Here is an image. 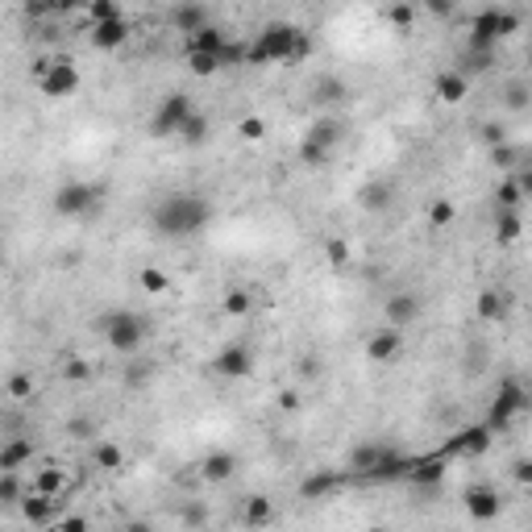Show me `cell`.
<instances>
[{"label": "cell", "mask_w": 532, "mask_h": 532, "mask_svg": "<svg viewBox=\"0 0 532 532\" xmlns=\"http://www.w3.org/2000/svg\"><path fill=\"white\" fill-rule=\"evenodd\" d=\"M212 220V200L200 196V191H171L158 204L150 208V225L158 237L166 242H183V237H196Z\"/></svg>", "instance_id": "1"}, {"label": "cell", "mask_w": 532, "mask_h": 532, "mask_svg": "<svg viewBox=\"0 0 532 532\" xmlns=\"http://www.w3.org/2000/svg\"><path fill=\"white\" fill-rule=\"evenodd\" d=\"M524 26V13L520 9H478L466 26V50L470 55H495L499 42L507 34H516Z\"/></svg>", "instance_id": "2"}, {"label": "cell", "mask_w": 532, "mask_h": 532, "mask_svg": "<svg viewBox=\"0 0 532 532\" xmlns=\"http://www.w3.org/2000/svg\"><path fill=\"white\" fill-rule=\"evenodd\" d=\"M304 29L291 21H266L246 46V67H266V63H291V50Z\"/></svg>", "instance_id": "3"}, {"label": "cell", "mask_w": 532, "mask_h": 532, "mask_svg": "<svg viewBox=\"0 0 532 532\" xmlns=\"http://www.w3.org/2000/svg\"><path fill=\"white\" fill-rule=\"evenodd\" d=\"M34 88H38L46 100H71V96L80 92V67L71 63L67 55H42L34 58Z\"/></svg>", "instance_id": "4"}, {"label": "cell", "mask_w": 532, "mask_h": 532, "mask_svg": "<svg viewBox=\"0 0 532 532\" xmlns=\"http://www.w3.org/2000/svg\"><path fill=\"white\" fill-rule=\"evenodd\" d=\"M96 328L104 333L112 354L134 358L142 345H146V316H137L134 308H117V312H104L96 320Z\"/></svg>", "instance_id": "5"}, {"label": "cell", "mask_w": 532, "mask_h": 532, "mask_svg": "<svg viewBox=\"0 0 532 532\" xmlns=\"http://www.w3.org/2000/svg\"><path fill=\"white\" fill-rule=\"evenodd\" d=\"M58 217L67 220H80V217H92L104 208V188H96L88 179H67V183H58L55 188V200H50Z\"/></svg>", "instance_id": "6"}, {"label": "cell", "mask_w": 532, "mask_h": 532, "mask_svg": "<svg viewBox=\"0 0 532 532\" xmlns=\"http://www.w3.org/2000/svg\"><path fill=\"white\" fill-rule=\"evenodd\" d=\"M528 408V387L520 379H499V391H495V404H491V412H487V428L491 433H504L507 424L516 420V412H524Z\"/></svg>", "instance_id": "7"}, {"label": "cell", "mask_w": 532, "mask_h": 532, "mask_svg": "<svg viewBox=\"0 0 532 532\" xmlns=\"http://www.w3.org/2000/svg\"><path fill=\"white\" fill-rule=\"evenodd\" d=\"M191 112H196V104H191L188 92L163 96L150 112V137H179V129H183V121H188Z\"/></svg>", "instance_id": "8"}, {"label": "cell", "mask_w": 532, "mask_h": 532, "mask_svg": "<svg viewBox=\"0 0 532 532\" xmlns=\"http://www.w3.org/2000/svg\"><path fill=\"white\" fill-rule=\"evenodd\" d=\"M491 441H495V433L487 424H470V428L453 433V437L441 445L437 458H482V453L491 450Z\"/></svg>", "instance_id": "9"}, {"label": "cell", "mask_w": 532, "mask_h": 532, "mask_svg": "<svg viewBox=\"0 0 532 532\" xmlns=\"http://www.w3.org/2000/svg\"><path fill=\"white\" fill-rule=\"evenodd\" d=\"M462 507L470 520L491 524V520H499V512H504V499H499V491H495L491 482H474V487L462 491Z\"/></svg>", "instance_id": "10"}, {"label": "cell", "mask_w": 532, "mask_h": 532, "mask_svg": "<svg viewBox=\"0 0 532 532\" xmlns=\"http://www.w3.org/2000/svg\"><path fill=\"white\" fill-rule=\"evenodd\" d=\"M404 354V333L391 325L374 328V333H366V358L374 362V366H387V362H396V358Z\"/></svg>", "instance_id": "11"}, {"label": "cell", "mask_w": 532, "mask_h": 532, "mask_svg": "<svg viewBox=\"0 0 532 532\" xmlns=\"http://www.w3.org/2000/svg\"><path fill=\"white\" fill-rule=\"evenodd\" d=\"M396 196H399L396 179H387V175H382V179H366V183L358 188V208L379 217V212H387V208L396 204Z\"/></svg>", "instance_id": "12"}, {"label": "cell", "mask_w": 532, "mask_h": 532, "mask_svg": "<svg viewBox=\"0 0 532 532\" xmlns=\"http://www.w3.org/2000/svg\"><path fill=\"white\" fill-rule=\"evenodd\" d=\"M250 370H254V354H250V345H242V342H229L212 358V374H220V379H246Z\"/></svg>", "instance_id": "13"}, {"label": "cell", "mask_w": 532, "mask_h": 532, "mask_svg": "<svg viewBox=\"0 0 532 532\" xmlns=\"http://www.w3.org/2000/svg\"><path fill=\"white\" fill-rule=\"evenodd\" d=\"M26 491L46 495V499H67L71 478H67V470H63V466H42V470L34 474V482H29Z\"/></svg>", "instance_id": "14"}, {"label": "cell", "mask_w": 532, "mask_h": 532, "mask_svg": "<svg viewBox=\"0 0 532 532\" xmlns=\"http://www.w3.org/2000/svg\"><path fill=\"white\" fill-rule=\"evenodd\" d=\"M237 466H242V458L233 450H212L200 458V478H204V482H229V478L237 474Z\"/></svg>", "instance_id": "15"}, {"label": "cell", "mask_w": 532, "mask_h": 532, "mask_svg": "<svg viewBox=\"0 0 532 532\" xmlns=\"http://www.w3.org/2000/svg\"><path fill=\"white\" fill-rule=\"evenodd\" d=\"M129 21L121 17H112V21H100V26H92V34H88V42H92L96 50H121L125 42H129Z\"/></svg>", "instance_id": "16"}, {"label": "cell", "mask_w": 532, "mask_h": 532, "mask_svg": "<svg viewBox=\"0 0 532 532\" xmlns=\"http://www.w3.org/2000/svg\"><path fill=\"white\" fill-rule=\"evenodd\" d=\"M166 21H171L179 34H188V38L200 34L204 26H212V17H208V9L200 0H196V4H171V9H166Z\"/></svg>", "instance_id": "17"}, {"label": "cell", "mask_w": 532, "mask_h": 532, "mask_svg": "<svg viewBox=\"0 0 532 532\" xmlns=\"http://www.w3.org/2000/svg\"><path fill=\"white\" fill-rule=\"evenodd\" d=\"M474 312H478V320L499 325V320H507V316H512V296H507V291H499V287H487V291H478Z\"/></svg>", "instance_id": "18"}, {"label": "cell", "mask_w": 532, "mask_h": 532, "mask_svg": "<svg viewBox=\"0 0 532 532\" xmlns=\"http://www.w3.org/2000/svg\"><path fill=\"white\" fill-rule=\"evenodd\" d=\"M345 487V474L342 470H312V474L300 482V499H328Z\"/></svg>", "instance_id": "19"}, {"label": "cell", "mask_w": 532, "mask_h": 532, "mask_svg": "<svg viewBox=\"0 0 532 532\" xmlns=\"http://www.w3.org/2000/svg\"><path fill=\"white\" fill-rule=\"evenodd\" d=\"M412 462H416L412 453L391 450V445H387V450H382V458H379V466H374L366 478H374V482H396V478H408Z\"/></svg>", "instance_id": "20"}, {"label": "cell", "mask_w": 532, "mask_h": 532, "mask_svg": "<svg viewBox=\"0 0 532 532\" xmlns=\"http://www.w3.org/2000/svg\"><path fill=\"white\" fill-rule=\"evenodd\" d=\"M382 316H387V325H391V328H399V333H404V328H408L412 320L420 316V296H412V291H399V296H391V300H387Z\"/></svg>", "instance_id": "21"}, {"label": "cell", "mask_w": 532, "mask_h": 532, "mask_svg": "<svg viewBox=\"0 0 532 532\" xmlns=\"http://www.w3.org/2000/svg\"><path fill=\"white\" fill-rule=\"evenodd\" d=\"M433 96H437L441 104H462L466 96H470V80H466L458 67L441 71L437 80H433Z\"/></svg>", "instance_id": "22"}, {"label": "cell", "mask_w": 532, "mask_h": 532, "mask_svg": "<svg viewBox=\"0 0 532 532\" xmlns=\"http://www.w3.org/2000/svg\"><path fill=\"white\" fill-rule=\"evenodd\" d=\"M34 453H38V445H34L29 437L4 441V445H0V474H17L21 466L34 462Z\"/></svg>", "instance_id": "23"}, {"label": "cell", "mask_w": 532, "mask_h": 532, "mask_svg": "<svg viewBox=\"0 0 532 532\" xmlns=\"http://www.w3.org/2000/svg\"><path fill=\"white\" fill-rule=\"evenodd\" d=\"M445 458H437V453H428V458H416L412 462V470H408V482L412 487H437L441 478H445Z\"/></svg>", "instance_id": "24"}, {"label": "cell", "mask_w": 532, "mask_h": 532, "mask_svg": "<svg viewBox=\"0 0 532 532\" xmlns=\"http://www.w3.org/2000/svg\"><path fill=\"white\" fill-rule=\"evenodd\" d=\"M58 504H63V499H46V495L26 491V499L17 504V512H21L26 524H50V516L58 512Z\"/></svg>", "instance_id": "25"}, {"label": "cell", "mask_w": 532, "mask_h": 532, "mask_svg": "<svg viewBox=\"0 0 532 532\" xmlns=\"http://www.w3.org/2000/svg\"><path fill=\"white\" fill-rule=\"evenodd\" d=\"M304 137L316 142V146H325V150H337V146H342V137H345V125L337 121V117H316Z\"/></svg>", "instance_id": "26"}, {"label": "cell", "mask_w": 532, "mask_h": 532, "mask_svg": "<svg viewBox=\"0 0 532 532\" xmlns=\"http://www.w3.org/2000/svg\"><path fill=\"white\" fill-rule=\"evenodd\" d=\"M382 450H387V445H379V441H362V445H354V450H350V458H345V470H350V474H362V478H366L370 470L379 466Z\"/></svg>", "instance_id": "27"}, {"label": "cell", "mask_w": 532, "mask_h": 532, "mask_svg": "<svg viewBox=\"0 0 532 532\" xmlns=\"http://www.w3.org/2000/svg\"><path fill=\"white\" fill-rule=\"evenodd\" d=\"M271 520H274V504H271V499H266V495H250L246 507H242V524L258 532V528H266Z\"/></svg>", "instance_id": "28"}, {"label": "cell", "mask_w": 532, "mask_h": 532, "mask_svg": "<svg viewBox=\"0 0 532 532\" xmlns=\"http://www.w3.org/2000/svg\"><path fill=\"white\" fill-rule=\"evenodd\" d=\"M225 46H229V34L217 29V26H204L200 34H191V38H188V50H200V55H217L220 58Z\"/></svg>", "instance_id": "29"}, {"label": "cell", "mask_w": 532, "mask_h": 532, "mask_svg": "<svg viewBox=\"0 0 532 532\" xmlns=\"http://www.w3.org/2000/svg\"><path fill=\"white\" fill-rule=\"evenodd\" d=\"M345 96H350V88H345L342 75H320V80L312 83L316 104H345Z\"/></svg>", "instance_id": "30"}, {"label": "cell", "mask_w": 532, "mask_h": 532, "mask_svg": "<svg viewBox=\"0 0 532 532\" xmlns=\"http://www.w3.org/2000/svg\"><path fill=\"white\" fill-rule=\"evenodd\" d=\"M520 204H524V191L512 175H504L499 188H495V212H520Z\"/></svg>", "instance_id": "31"}, {"label": "cell", "mask_w": 532, "mask_h": 532, "mask_svg": "<svg viewBox=\"0 0 532 532\" xmlns=\"http://www.w3.org/2000/svg\"><path fill=\"white\" fill-rule=\"evenodd\" d=\"M92 462L100 466V470L117 474V470L125 466V450L117 445V441H96V445H92Z\"/></svg>", "instance_id": "32"}, {"label": "cell", "mask_w": 532, "mask_h": 532, "mask_svg": "<svg viewBox=\"0 0 532 532\" xmlns=\"http://www.w3.org/2000/svg\"><path fill=\"white\" fill-rule=\"evenodd\" d=\"M208 129H212V121H208L204 112L196 109L188 121H183V129H179V142H183V146H204V142H208Z\"/></svg>", "instance_id": "33"}, {"label": "cell", "mask_w": 532, "mask_h": 532, "mask_svg": "<svg viewBox=\"0 0 532 532\" xmlns=\"http://www.w3.org/2000/svg\"><path fill=\"white\" fill-rule=\"evenodd\" d=\"M520 233H524V217H520V212H495V242H499V246L520 242Z\"/></svg>", "instance_id": "34"}, {"label": "cell", "mask_w": 532, "mask_h": 532, "mask_svg": "<svg viewBox=\"0 0 532 532\" xmlns=\"http://www.w3.org/2000/svg\"><path fill=\"white\" fill-rule=\"evenodd\" d=\"M300 166H308V171H325L328 163H333V150H325V146H316V142H308V137H300Z\"/></svg>", "instance_id": "35"}, {"label": "cell", "mask_w": 532, "mask_h": 532, "mask_svg": "<svg viewBox=\"0 0 532 532\" xmlns=\"http://www.w3.org/2000/svg\"><path fill=\"white\" fill-rule=\"evenodd\" d=\"M528 104H532V88H528V83H524V80L507 83V88H504V109L507 112H524Z\"/></svg>", "instance_id": "36"}, {"label": "cell", "mask_w": 532, "mask_h": 532, "mask_svg": "<svg viewBox=\"0 0 532 532\" xmlns=\"http://www.w3.org/2000/svg\"><path fill=\"white\" fill-rule=\"evenodd\" d=\"M137 283H142L146 296H163L166 287H171V274H166L163 266H142V271H137Z\"/></svg>", "instance_id": "37"}, {"label": "cell", "mask_w": 532, "mask_h": 532, "mask_svg": "<svg viewBox=\"0 0 532 532\" xmlns=\"http://www.w3.org/2000/svg\"><path fill=\"white\" fill-rule=\"evenodd\" d=\"M34 374H26V370H17V374H9V382H4V396L17 399V404H26V399H34Z\"/></svg>", "instance_id": "38"}, {"label": "cell", "mask_w": 532, "mask_h": 532, "mask_svg": "<svg viewBox=\"0 0 532 532\" xmlns=\"http://www.w3.org/2000/svg\"><path fill=\"white\" fill-rule=\"evenodd\" d=\"M179 520H183V528L204 532V528H208V507L200 504V499H188V504L179 507Z\"/></svg>", "instance_id": "39"}, {"label": "cell", "mask_w": 532, "mask_h": 532, "mask_svg": "<svg viewBox=\"0 0 532 532\" xmlns=\"http://www.w3.org/2000/svg\"><path fill=\"white\" fill-rule=\"evenodd\" d=\"M26 499V482L17 474H0V507H17Z\"/></svg>", "instance_id": "40"}, {"label": "cell", "mask_w": 532, "mask_h": 532, "mask_svg": "<svg viewBox=\"0 0 532 532\" xmlns=\"http://www.w3.org/2000/svg\"><path fill=\"white\" fill-rule=\"evenodd\" d=\"M220 308H225V316H246L250 308H254V300H250V291H242V287H229Z\"/></svg>", "instance_id": "41"}, {"label": "cell", "mask_w": 532, "mask_h": 532, "mask_svg": "<svg viewBox=\"0 0 532 532\" xmlns=\"http://www.w3.org/2000/svg\"><path fill=\"white\" fill-rule=\"evenodd\" d=\"M491 163L499 166L504 175H512V171H516V166L524 163V154H520L516 146H512V142H504V146H495V150H491Z\"/></svg>", "instance_id": "42"}, {"label": "cell", "mask_w": 532, "mask_h": 532, "mask_svg": "<svg viewBox=\"0 0 532 532\" xmlns=\"http://www.w3.org/2000/svg\"><path fill=\"white\" fill-rule=\"evenodd\" d=\"M188 67H191V75L208 80V75H217L220 71V58L217 55H200V50H188Z\"/></svg>", "instance_id": "43"}, {"label": "cell", "mask_w": 532, "mask_h": 532, "mask_svg": "<svg viewBox=\"0 0 532 532\" xmlns=\"http://www.w3.org/2000/svg\"><path fill=\"white\" fill-rule=\"evenodd\" d=\"M453 217H458L453 200H433V204H428V225H433V229H445V225H453Z\"/></svg>", "instance_id": "44"}, {"label": "cell", "mask_w": 532, "mask_h": 532, "mask_svg": "<svg viewBox=\"0 0 532 532\" xmlns=\"http://www.w3.org/2000/svg\"><path fill=\"white\" fill-rule=\"evenodd\" d=\"M88 17H92V26L112 21V17H121V4H117V0H92V4H88Z\"/></svg>", "instance_id": "45"}, {"label": "cell", "mask_w": 532, "mask_h": 532, "mask_svg": "<svg viewBox=\"0 0 532 532\" xmlns=\"http://www.w3.org/2000/svg\"><path fill=\"white\" fill-rule=\"evenodd\" d=\"M237 137H242V142H262V137H266V121H262V117H242V121H237Z\"/></svg>", "instance_id": "46"}, {"label": "cell", "mask_w": 532, "mask_h": 532, "mask_svg": "<svg viewBox=\"0 0 532 532\" xmlns=\"http://www.w3.org/2000/svg\"><path fill=\"white\" fill-rule=\"evenodd\" d=\"M63 379L67 382L92 379V362H88V358H67V362H63Z\"/></svg>", "instance_id": "47"}, {"label": "cell", "mask_w": 532, "mask_h": 532, "mask_svg": "<svg viewBox=\"0 0 532 532\" xmlns=\"http://www.w3.org/2000/svg\"><path fill=\"white\" fill-rule=\"evenodd\" d=\"M67 433L75 441H88V437H96V433H100V424L92 420V416H71L67 420Z\"/></svg>", "instance_id": "48"}, {"label": "cell", "mask_w": 532, "mask_h": 532, "mask_svg": "<svg viewBox=\"0 0 532 532\" xmlns=\"http://www.w3.org/2000/svg\"><path fill=\"white\" fill-rule=\"evenodd\" d=\"M387 21L396 29H408L412 21H416V9H412V4H391V9H387Z\"/></svg>", "instance_id": "49"}, {"label": "cell", "mask_w": 532, "mask_h": 532, "mask_svg": "<svg viewBox=\"0 0 532 532\" xmlns=\"http://www.w3.org/2000/svg\"><path fill=\"white\" fill-rule=\"evenodd\" d=\"M325 258L333 262V266H350V246H345L342 237H333V242L325 246Z\"/></svg>", "instance_id": "50"}, {"label": "cell", "mask_w": 532, "mask_h": 532, "mask_svg": "<svg viewBox=\"0 0 532 532\" xmlns=\"http://www.w3.org/2000/svg\"><path fill=\"white\" fill-rule=\"evenodd\" d=\"M482 142H487L491 150H495V146H504V142H507V125L504 121H487V125H482Z\"/></svg>", "instance_id": "51"}, {"label": "cell", "mask_w": 532, "mask_h": 532, "mask_svg": "<svg viewBox=\"0 0 532 532\" xmlns=\"http://www.w3.org/2000/svg\"><path fill=\"white\" fill-rule=\"evenodd\" d=\"M312 34H300V42H296V50H291V63H304V58H312Z\"/></svg>", "instance_id": "52"}, {"label": "cell", "mask_w": 532, "mask_h": 532, "mask_svg": "<svg viewBox=\"0 0 532 532\" xmlns=\"http://www.w3.org/2000/svg\"><path fill=\"white\" fill-rule=\"evenodd\" d=\"M512 474H516L520 487H528V482H532V462H528V458H516V462H512Z\"/></svg>", "instance_id": "53"}, {"label": "cell", "mask_w": 532, "mask_h": 532, "mask_svg": "<svg viewBox=\"0 0 532 532\" xmlns=\"http://www.w3.org/2000/svg\"><path fill=\"white\" fill-rule=\"evenodd\" d=\"M58 532H88V516H75V512H71V516L58 520Z\"/></svg>", "instance_id": "54"}, {"label": "cell", "mask_w": 532, "mask_h": 532, "mask_svg": "<svg viewBox=\"0 0 532 532\" xmlns=\"http://www.w3.org/2000/svg\"><path fill=\"white\" fill-rule=\"evenodd\" d=\"M296 374H300V379H316V374H320V362H316L312 354L300 358V362H296Z\"/></svg>", "instance_id": "55"}, {"label": "cell", "mask_w": 532, "mask_h": 532, "mask_svg": "<svg viewBox=\"0 0 532 532\" xmlns=\"http://www.w3.org/2000/svg\"><path fill=\"white\" fill-rule=\"evenodd\" d=\"M279 408L296 412V408H300V391H283V396H279Z\"/></svg>", "instance_id": "56"}, {"label": "cell", "mask_w": 532, "mask_h": 532, "mask_svg": "<svg viewBox=\"0 0 532 532\" xmlns=\"http://www.w3.org/2000/svg\"><path fill=\"white\" fill-rule=\"evenodd\" d=\"M125 532H154V524H150V520H129Z\"/></svg>", "instance_id": "57"}, {"label": "cell", "mask_w": 532, "mask_h": 532, "mask_svg": "<svg viewBox=\"0 0 532 532\" xmlns=\"http://www.w3.org/2000/svg\"><path fill=\"white\" fill-rule=\"evenodd\" d=\"M428 9H433L437 17H450V13H453V4H450V0H437V4H428Z\"/></svg>", "instance_id": "58"}]
</instances>
